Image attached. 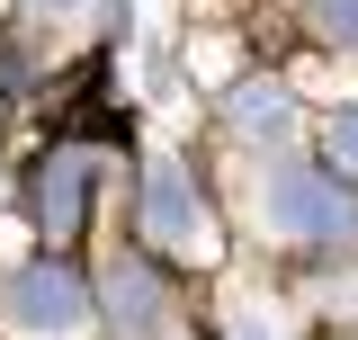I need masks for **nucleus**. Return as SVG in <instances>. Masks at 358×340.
Instances as JSON below:
<instances>
[{
  "mask_svg": "<svg viewBox=\"0 0 358 340\" xmlns=\"http://www.w3.org/2000/svg\"><path fill=\"white\" fill-rule=\"evenodd\" d=\"M36 9H45V18H72V9H81V0H36Z\"/></svg>",
  "mask_w": 358,
  "mask_h": 340,
  "instance_id": "9",
  "label": "nucleus"
},
{
  "mask_svg": "<svg viewBox=\"0 0 358 340\" xmlns=\"http://www.w3.org/2000/svg\"><path fill=\"white\" fill-rule=\"evenodd\" d=\"M242 340H268V323H242Z\"/></svg>",
  "mask_w": 358,
  "mask_h": 340,
  "instance_id": "10",
  "label": "nucleus"
},
{
  "mask_svg": "<svg viewBox=\"0 0 358 340\" xmlns=\"http://www.w3.org/2000/svg\"><path fill=\"white\" fill-rule=\"evenodd\" d=\"M9 313H18L27 332H81L90 323V287L63 260H27V269L9 278Z\"/></svg>",
  "mask_w": 358,
  "mask_h": 340,
  "instance_id": "3",
  "label": "nucleus"
},
{
  "mask_svg": "<svg viewBox=\"0 0 358 340\" xmlns=\"http://www.w3.org/2000/svg\"><path fill=\"white\" fill-rule=\"evenodd\" d=\"M322 153H331V170H350V179H358V108H341V117H331Z\"/></svg>",
  "mask_w": 358,
  "mask_h": 340,
  "instance_id": "7",
  "label": "nucleus"
},
{
  "mask_svg": "<svg viewBox=\"0 0 358 340\" xmlns=\"http://www.w3.org/2000/svg\"><path fill=\"white\" fill-rule=\"evenodd\" d=\"M233 126L242 134H260V143H287V90H233Z\"/></svg>",
  "mask_w": 358,
  "mask_h": 340,
  "instance_id": "6",
  "label": "nucleus"
},
{
  "mask_svg": "<svg viewBox=\"0 0 358 340\" xmlns=\"http://www.w3.org/2000/svg\"><path fill=\"white\" fill-rule=\"evenodd\" d=\"M108 304H117V332H126V340H152V332H162V278L134 269V251L108 269Z\"/></svg>",
  "mask_w": 358,
  "mask_h": 340,
  "instance_id": "4",
  "label": "nucleus"
},
{
  "mask_svg": "<svg viewBox=\"0 0 358 340\" xmlns=\"http://www.w3.org/2000/svg\"><path fill=\"white\" fill-rule=\"evenodd\" d=\"M143 233L179 260H215V224L197 206V188H188V170L179 162H152L143 170Z\"/></svg>",
  "mask_w": 358,
  "mask_h": 340,
  "instance_id": "2",
  "label": "nucleus"
},
{
  "mask_svg": "<svg viewBox=\"0 0 358 340\" xmlns=\"http://www.w3.org/2000/svg\"><path fill=\"white\" fill-rule=\"evenodd\" d=\"M268 233H296V242H350L358 233V197L313 179V170H278L268 179Z\"/></svg>",
  "mask_w": 358,
  "mask_h": 340,
  "instance_id": "1",
  "label": "nucleus"
},
{
  "mask_svg": "<svg viewBox=\"0 0 358 340\" xmlns=\"http://www.w3.org/2000/svg\"><path fill=\"white\" fill-rule=\"evenodd\" d=\"M313 27L331 45H358V0H313Z\"/></svg>",
  "mask_w": 358,
  "mask_h": 340,
  "instance_id": "8",
  "label": "nucleus"
},
{
  "mask_svg": "<svg viewBox=\"0 0 358 340\" xmlns=\"http://www.w3.org/2000/svg\"><path fill=\"white\" fill-rule=\"evenodd\" d=\"M81 206H90V162H81V153H54L45 179H36V224H45V233H72Z\"/></svg>",
  "mask_w": 358,
  "mask_h": 340,
  "instance_id": "5",
  "label": "nucleus"
}]
</instances>
